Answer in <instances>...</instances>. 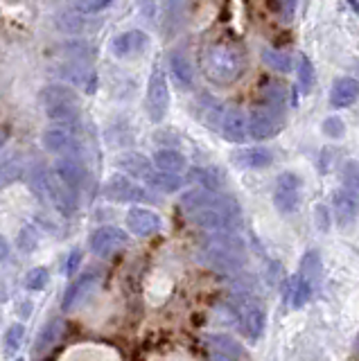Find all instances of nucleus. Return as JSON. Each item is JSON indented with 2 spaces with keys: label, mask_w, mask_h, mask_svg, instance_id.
<instances>
[{
  "label": "nucleus",
  "mask_w": 359,
  "mask_h": 361,
  "mask_svg": "<svg viewBox=\"0 0 359 361\" xmlns=\"http://www.w3.org/2000/svg\"><path fill=\"white\" fill-rule=\"evenodd\" d=\"M181 206L185 208L190 221L210 233L229 231L233 226V219L238 217V206H235L233 199L206 188L185 192L181 197Z\"/></svg>",
  "instance_id": "f257e3e1"
},
{
  "label": "nucleus",
  "mask_w": 359,
  "mask_h": 361,
  "mask_svg": "<svg viewBox=\"0 0 359 361\" xmlns=\"http://www.w3.org/2000/svg\"><path fill=\"white\" fill-rule=\"evenodd\" d=\"M201 71L208 77V82L217 86H231L246 71V52L235 41H212L201 54Z\"/></svg>",
  "instance_id": "f03ea898"
},
{
  "label": "nucleus",
  "mask_w": 359,
  "mask_h": 361,
  "mask_svg": "<svg viewBox=\"0 0 359 361\" xmlns=\"http://www.w3.org/2000/svg\"><path fill=\"white\" fill-rule=\"evenodd\" d=\"M201 259L206 262V267L219 271V274H235V271H240L244 267L246 253L238 237L217 233L204 244Z\"/></svg>",
  "instance_id": "7ed1b4c3"
},
{
  "label": "nucleus",
  "mask_w": 359,
  "mask_h": 361,
  "mask_svg": "<svg viewBox=\"0 0 359 361\" xmlns=\"http://www.w3.org/2000/svg\"><path fill=\"white\" fill-rule=\"evenodd\" d=\"M102 197L114 201V203H140L150 201L152 197L147 190L138 185L136 180H131L127 174H114L107 183L102 185Z\"/></svg>",
  "instance_id": "20e7f679"
},
{
  "label": "nucleus",
  "mask_w": 359,
  "mask_h": 361,
  "mask_svg": "<svg viewBox=\"0 0 359 361\" xmlns=\"http://www.w3.org/2000/svg\"><path fill=\"white\" fill-rule=\"evenodd\" d=\"M170 109V88H167V77L161 66L152 68L147 82V111L152 122H161Z\"/></svg>",
  "instance_id": "39448f33"
},
{
  "label": "nucleus",
  "mask_w": 359,
  "mask_h": 361,
  "mask_svg": "<svg viewBox=\"0 0 359 361\" xmlns=\"http://www.w3.org/2000/svg\"><path fill=\"white\" fill-rule=\"evenodd\" d=\"M41 145L59 156H80L82 152V142L77 138L75 127H63V124H52L43 131Z\"/></svg>",
  "instance_id": "423d86ee"
},
{
  "label": "nucleus",
  "mask_w": 359,
  "mask_h": 361,
  "mask_svg": "<svg viewBox=\"0 0 359 361\" xmlns=\"http://www.w3.org/2000/svg\"><path fill=\"white\" fill-rule=\"evenodd\" d=\"M127 242H129V235L122 228H116V226H102V228H97L91 235L88 246H91L93 255L109 257V255H114L116 251H120L122 246H127Z\"/></svg>",
  "instance_id": "0eeeda50"
},
{
  "label": "nucleus",
  "mask_w": 359,
  "mask_h": 361,
  "mask_svg": "<svg viewBox=\"0 0 359 361\" xmlns=\"http://www.w3.org/2000/svg\"><path fill=\"white\" fill-rule=\"evenodd\" d=\"M283 127V120H280V111L269 109V106H257L251 111L249 116V135L255 140H267L274 138V135Z\"/></svg>",
  "instance_id": "6e6552de"
},
{
  "label": "nucleus",
  "mask_w": 359,
  "mask_h": 361,
  "mask_svg": "<svg viewBox=\"0 0 359 361\" xmlns=\"http://www.w3.org/2000/svg\"><path fill=\"white\" fill-rule=\"evenodd\" d=\"M300 178L291 172L280 174L274 190V203L280 212H294L300 203Z\"/></svg>",
  "instance_id": "1a4fd4ad"
},
{
  "label": "nucleus",
  "mask_w": 359,
  "mask_h": 361,
  "mask_svg": "<svg viewBox=\"0 0 359 361\" xmlns=\"http://www.w3.org/2000/svg\"><path fill=\"white\" fill-rule=\"evenodd\" d=\"M240 321H242V332L249 336L251 341L260 338L264 330V310L260 302L249 296V293H242L240 296Z\"/></svg>",
  "instance_id": "9d476101"
},
{
  "label": "nucleus",
  "mask_w": 359,
  "mask_h": 361,
  "mask_svg": "<svg viewBox=\"0 0 359 361\" xmlns=\"http://www.w3.org/2000/svg\"><path fill=\"white\" fill-rule=\"evenodd\" d=\"M99 285V274L97 271H86L84 276H80L75 282H71V287L66 289L63 293V302H61V310L68 314L75 312L80 305L91 296L93 289Z\"/></svg>",
  "instance_id": "9b49d317"
},
{
  "label": "nucleus",
  "mask_w": 359,
  "mask_h": 361,
  "mask_svg": "<svg viewBox=\"0 0 359 361\" xmlns=\"http://www.w3.org/2000/svg\"><path fill=\"white\" fill-rule=\"evenodd\" d=\"M150 45V37L142 30H129L122 32L111 41V52H114L118 59H133V56L142 54Z\"/></svg>",
  "instance_id": "f8f14e48"
},
{
  "label": "nucleus",
  "mask_w": 359,
  "mask_h": 361,
  "mask_svg": "<svg viewBox=\"0 0 359 361\" xmlns=\"http://www.w3.org/2000/svg\"><path fill=\"white\" fill-rule=\"evenodd\" d=\"M127 228L136 237H150L163 228V221L154 210L142 208V206H133L127 212Z\"/></svg>",
  "instance_id": "ddd939ff"
},
{
  "label": "nucleus",
  "mask_w": 359,
  "mask_h": 361,
  "mask_svg": "<svg viewBox=\"0 0 359 361\" xmlns=\"http://www.w3.org/2000/svg\"><path fill=\"white\" fill-rule=\"evenodd\" d=\"M54 174L75 192H80L86 185V178H88L86 165L77 156H61L57 165H54Z\"/></svg>",
  "instance_id": "4468645a"
},
{
  "label": "nucleus",
  "mask_w": 359,
  "mask_h": 361,
  "mask_svg": "<svg viewBox=\"0 0 359 361\" xmlns=\"http://www.w3.org/2000/svg\"><path fill=\"white\" fill-rule=\"evenodd\" d=\"M206 345L212 355V361H244V348L226 334H210Z\"/></svg>",
  "instance_id": "2eb2a0df"
},
{
  "label": "nucleus",
  "mask_w": 359,
  "mask_h": 361,
  "mask_svg": "<svg viewBox=\"0 0 359 361\" xmlns=\"http://www.w3.org/2000/svg\"><path fill=\"white\" fill-rule=\"evenodd\" d=\"M221 135L229 142H244L249 138V120H246L244 111L229 109L221 118Z\"/></svg>",
  "instance_id": "dca6fc26"
},
{
  "label": "nucleus",
  "mask_w": 359,
  "mask_h": 361,
  "mask_svg": "<svg viewBox=\"0 0 359 361\" xmlns=\"http://www.w3.org/2000/svg\"><path fill=\"white\" fill-rule=\"evenodd\" d=\"M332 206L336 212V219H339L341 224H351L359 214V192L351 190V188L336 190L334 199H332Z\"/></svg>",
  "instance_id": "f3484780"
},
{
  "label": "nucleus",
  "mask_w": 359,
  "mask_h": 361,
  "mask_svg": "<svg viewBox=\"0 0 359 361\" xmlns=\"http://www.w3.org/2000/svg\"><path fill=\"white\" fill-rule=\"evenodd\" d=\"M116 165L125 172L127 176H133V178H147L152 172H154V165L152 161L145 154H138V152H125L116 158Z\"/></svg>",
  "instance_id": "a211bd4d"
},
{
  "label": "nucleus",
  "mask_w": 359,
  "mask_h": 361,
  "mask_svg": "<svg viewBox=\"0 0 359 361\" xmlns=\"http://www.w3.org/2000/svg\"><path fill=\"white\" fill-rule=\"evenodd\" d=\"M359 97V82L355 77H341L336 79L330 90V104L334 109H346Z\"/></svg>",
  "instance_id": "6ab92c4d"
},
{
  "label": "nucleus",
  "mask_w": 359,
  "mask_h": 361,
  "mask_svg": "<svg viewBox=\"0 0 359 361\" xmlns=\"http://www.w3.org/2000/svg\"><path fill=\"white\" fill-rule=\"evenodd\" d=\"M41 104L43 109H52V106H71V104H80V97L77 93L66 84H50L41 90Z\"/></svg>",
  "instance_id": "aec40b11"
},
{
  "label": "nucleus",
  "mask_w": 359,
  "mask_h": 361,
  "mask_svg": "<svg viewBox=\"0 0 359 361\" xmlns=\"http://www.w3.org/2000/svg\"><path fill=\"white\" fill-rule=\"evenodd\" d=\"M66 334V321L59 319V316H54V319H50L46 325L41 327V332L37 336V345H35V353H48L50 348H54L59 341H61V336Z\"/></svg>",
  "instance_id": "412c9836"
},
{
  "label": "nucleus",
  "mask_w": 359,
  "mask_h": 361,
  "mask_svg": "<svg viewBox=\"0 0 359 361\" xmlns=\"http://www.w3.org/2000/svg\"><path fill=\"white\" fill-rule=\"evenodd\" d=\"M167 66H170V75L174 79V84L183 90H190L195 84V73H193V66H190L188 56L181 52H172L170 59H167Z\"/></svg>",
  "instance_id": "4be33fe9"
},
{
  "label": "nucleus",
  "mask_w": 359,
  "mask_h": 361,
  "mask_svg": "<svg viewBox=\"0 0 359 361\" xmlns=\"http://www.w3.org/2000/svg\"><path fill=\"white\" fill-rule=\"evenodd\" d=\"M190 0H163V27L165 32H176L188 18Z\"/></svg>",
  "instance_id": "5701e85b"
},
{
  "label": "nucleus",
  "mask_w": 359,
  "mask_h": 361,
  "mask_svg": "<svg viewBox=\"0 0 359 361\" xmlns=\"http://www.w3.org/2000/svg\"><path fill=\"white\" fill-rule=\"evenodd\" d=\"M233 161L244 169H262L274 163V154L264 147H249V149H240L235 154Z\"/></svg>",
  "instance_id": "b1692460"
},
{
  "label": "nucleus",
  "mask_w": 359,
  "mask_h": 361,
  "mask_svg": "<svg viewBox=\"0 0 359 361\" xmlns=\"http://www.w3.org/2000/svg\"><path fill=\"white\" fill-rule=\"evenodd\" d=\"M152 165L159 169V172H170V174H181L188 167V161L181 152L176 149H159L152 158Z\"/></svg>",
  "instance_id": "393cba45"
},
{
  "label": "nucleus",
  "mask_w": 359,
  "mask_h": 361,
  "mask_svg": "<svg viewBox=\"0 0 359 361\" xmlns=\"http://www.w3.org/2000/svg\"><path fill=\"white\" fill-rule=\"evenodd\" d=\"M147 185L152 188V190H159V192H163V195H172V192H178L183 188V176L181 174H170V172H152L147 178Z\"/></svg>",
  "instance_id": "a878e982"
},
{
  "label": "nucleus",
  "mask_w": 359,
  "mask_h": 361,
  "mask_svg": "<svg viewBox=\"0 0 359 361\" xmlns=\"http://www.w3.org/2000/svg\"><path fill=\"white\" fill-rule=\"evenodd\" d=\"M25 172V163L20 156H12V158H5L3 163H0V190L12 185L14 180H18Z\"/></svg>",
  "instance_id": "bb28decb"
},
{
  "label": "nucleus",
  "mask_w": 359,
  "mask_h": 361,
  "mask_svg": "<svg viewBox=\"0 0 359 361\" xmlns=\"http://www.w3.org/2000/svg\"><path fill=\"white\" fill-rule=\"evenodd\" d=\"M46 116L52 120V124H63V127H77V122H80V104L52 106V109H46Z\"/></svg>",
  "instance_id": "cd10ccee"
},
{
  "label": "nucleus",
  "mask_w": 359,
  "mask_h": 361,
  "mask_svg": "<svg viewBox=\"0 0 359 361\" xmlns=\"http://www.w3.org/2000/svg\"><path fill=\"white\" fill-rule=\"evenodd\" d=\"M57 27L66 34H82L88 30V23L80 11H63L57 18Z\"/></svg>",
  "instance_id": "c85d7f7f"
},
{
  "label": "nucleus",
  "mask_w": 359,
  "mask_h": 361,
  "mask_svg": "<svg viewBox=\"0 0 359 361\" xmlns=\"http://www.w3.org/2000/svg\"><path fill=\"white\" fill-rule=\"evenodd\" d=\"M23 336H25V327L23 325H20V323H12V325H9L5 336H3V355L5 357H14L18 350H20Z\"/></svg>",
  "instance_id": "c756f323"
},
{
  "label": "nucleus",
  "mask_w": 359,
  "mask_h": 361,
  "mask_svg": "<svg viewBox=\"0 0 359 361\" xmlns=\"http://www.w3.org/2000/svg\"><path fill=\"white\" fill-rule=\"evenodd\" d=\"M262 99H264V106L269 109H276V111H283L285 102H287V90L285 86H280L276 82L267 84L264 90H262Z\"/></svg>",
  "instance_id": "7c9ffc66"
},
{
  "label": "nucleus",
  "mask_w": 359,
  "mask_h": 361,
  "mask_svg": "<svg viewBox=\"0 0 359 361\" xmlns=\"http://www.w3.org/2000/svg\"><path fill=\"white\" fill-rule=\"evenodd\" d=\"M262 61L276 73H289L291 71V56L287 52L267 48V50H262Z\"/></svg>",
  "instance_id": "2f4dec72"
},
{
  "label": "nucleus",
  "mask_w": 359,
  "mask_h": 361,
  "mask_svg": "<svg viewBox=\"0 0 359 361\" xmlns=\"http://www.w3.org/2000/svg\"><path fill=\"white\" fill-rule=\"evenodd\" d=\"M48 282H50V274L43 267H35L25 274V287L32 291H43L48 287Z\"/></svg>",
  "instance_id": "473e14b6"
},
{
  "label": "nucleus",
  "mask_w": 359,
  "mask_h": 361,
  "mask_svg": "<svg viewBox=\"0 0 359 361\" xmlns=\"http://www.w3.org/2000/svg\"><path fill=\"white\" fill-rule=\"evenodd\" d=\"M298 82H300V88L305 90H312L314 86V66L308 56H300L298 59Z\"/></svg>",
  "instance_id": "72a5a7b5"
},
{
  "label": "nucleus",
  "mask_w": 359,
  "mask_h": 361,
  "mask_svg": "<svg viewBox=\"0 0 359 361\" xmlns=\"http://www.w3.org/2000/svg\"><path fill=\"white\" fill-rule=\"evenodd\" d=\"M190 178L199 180L201 185H206V190H215L217 183H219L217 174L210 172V169H193V172H190Z\"/></svg>",
  "instance_id": "f704fd0d"
},
{
  "label": "nucleus",
  "mask_w": 359,
  "mask_h": 361,
  "mask_svg": "<svg viewBox=\"0 0 359 361\" xmlns=\"http://www.w3.org/2000/svg\"><path fill=\"white\" fill-rule=\"evenodd\" d=\"M111 0H75V9L80 14H95V11L104 9Z\"/></svg>",
  "instance_id": "c9c22d12"
},
{
  "label": "nucleus",
  "mask_w": 359,
  "mask_h": 361,
  "mask_svg": "<svg viewBox=\"0 0 359 361\" xmlns=\"http://www.w3.org/2000/svg\"><path fill=\"white\" fill-rule=\"evenodd\" d=\"M18 246H20V251H23V253L35 251V246H37V233H35V228L25 226V228L20 231V235H18Z\"/></svg>",
  "instance_id": "e433bc0d"
},
{
  "label": "nucleus",
  "mask_w": 359,
  "mask_h": 361,
  "mask_svg": "<svg viewBox=\"0 0 359 361\" xmlns=\"http://www.w3.org/2000/svg\"><path fill=\"white\" fill-rule=\"evenodd\" d=\"M323 131H325V135H330V138H341L346 127H343V122L339 118L332 116V118H328L323 122Z\"/></svg>",
  "instance_id": "4c0bfd02"
},
{
  "label": "nucleus",
  "mask_w": 359,
  "mask_h": 361,
  "mask_svg": "<svg viewBox=\"0 0 359 361\" xmlns=\"http://www.w3.org/2000/svg\"><path fill=\"white\" fill-rule=\"evenodd\" d=\"M343 180H346V185L351 190H359V165L348 163L343 167Z\"/></svg>",
  "instance_id": "58836bf2"
},
{
  "label": "nucleus",
  "mask_w": 359,
  "mask_h": 361,
  "mask_svg": "<svg viewBox=\"0 0 359 361\" xmlns=\"http://www.w3.org/2000/svg\"><path fill=\"white\" fill-rule=\"evenodd\" d=\"M80 262H82V251H80V248H75V251L68 255V259H66L63 274L71 278V276L75 274V271H77V267H80Z\"/></svg>",
  "instance_id": "ea45409f"
},
{
  "label": "nucleus",
  "mask_w": 359,
  "mask_h": 361,
  "mask_svg": "<svg viewBox=\"0 0 359 361\" xmlns=\"http://www.w3.org/2000/svg\"><path fill=\"white\" fill-rule=\"evenodd\" d=\"M7 257H9V242L0 235V262H5Z\"/></svg>",
  "instance_id": "a19ab883"
},
{
  "label": "nucleus",
  "mask_w": 359,
  "mask_h": 361,
  "mask_svg": "<svg viewBox=\"0 0 359 361\" xmlns=\"http://www.w3.org/2000/svg\"><path fill=\"white\" fill-rule=\"evenodd\" d=\"M283 5H285L287 16H291V11H294V7H296V0H283Z\"/></svg>",
  "instance_id": "79ce46f5"
},
{
  "label": "nucleus",
  "mask_w": 359,
  "mask_h": 361,
  "mask_svg": "<svg viewBox=\"0 0 359 361\" xmlns=\"http://www.w3.org/2000/svg\"><path fill=\"white\" fill-rule=\"evenodd\" d=\"M5 140H7V133H5V131H0V147L5 145Z\"/></svg>",
  "instance_id": "37998d69"
},
{
  "label": "nucleus",
  "mask_w": 359,
  "mask_h": 361,
  "mask_svg": "<svg viewBox=\"0 0 359 361\" xmlns=\"http://www.w3.org/2000/svg\"><path fill=\"white\" fill-rule=\"evenodd\" d=\"M14 361H25V359H23V357H16Z\"/></svg>",
  "instance_id": "c03bdc74"
}]
</instances>
